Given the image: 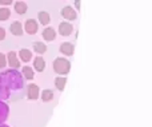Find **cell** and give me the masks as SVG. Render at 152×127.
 <instances>
[{
  "label": "cell",
  "mask_w": 152,
  "mask_h": 127,
  "mask_svg": "<svg viewBox=\"0 0 152 127\" xmlns=\"http://www.w3.org/2000/svg\"><path fill=\"white\" fill-rule=\"evenodd\" d=\"M4 37H5V29L0 27V40H3Z\"/></svg>",
  "instance_id": "cell-23"
},
{
  "label": "cell",
  "mask_w": 152,
  "mask_h": 127,
  "mask_svg": "<svg viewBox=\"0 0 152 127\" xmlns=\"http://www.w3.org/2000/svg\"><path fill=\"white\" fill-rule=\"evenodd\" d=\"M26 31L27 34L29 35H34L37 32V21L34 20V19H28L26 21Z\"/></svg>",
  "instance_id": "cell-7"
},
{
  "label": "cell",
  "mask_w": 152,
  "mask_h": 127,
  "mask_svg": "<svg viewBox=\"0 0 152 127\" xmlns=\"http://www.w3.org/2000/svg\"><path fill=\"white\" fill-rule=\"evenodd\" d=\"M1 76L4 78V80L7 82L8 87H10L11 90L16 91V90H21V88H23V86H24L23 76H21L15 68L1 72Z\"/></svg>",
  "instance_id": "cell-1"
},
{
  "label": "cell",
  "mask_w": 152,
  "mask_h": 127,
  "mask_svg": "<svg viewBox=\"0 0 152 127\" xmlns=\"http://www.w3.org/2000/svg\"><path fill=\"white\" fill-rule=\"evenodd\" d=\"M53 99V92L51 90H44L42 92V101L43 102H50Z\"/></svg>",
  "instance_id": "cell-20"
},
{
  "label": "cell",
  "mask_w": 152,
  "mask_h": 127,
  "mask_svg": "<svg viewBox=\"0 0 152 127\" xmlns=\"http://www.w3.org/2000/svg\"><path fill=\"white\" fill-rule=\"evenodd\" d=\"M23 75L26 76V79H34L35 78V74H34V70L31 68V67H28V66H26V67H23Z\"/></svg>",
  "instance_id": "cell-19"
},
{
  "label": "cell",
  "mask_w": 152,
  "mask_h": 127,
  "mask_svg": "<svg viewBox=\"0 0 152 127\" xmlns=\"http://www.w3.org/2000/svg\"><path fill=\"white\" fill-rule=\"evenodd\" d=\"M61 16H63L64 19H67V20H75L76 16H77V13H76V11L74 10L72 7H69V5H67V7H64L63 10H61Z\"/></svg>",
  "instance_id": "cell-5"
},
{
  "label": "cell",
  "mask_w": 152,
  "mask_h": 127,
  "mask_svg": "<svg viewBox=\"0 0 152 127\" xmlns=\"http://www.w3.org/2000/svg\"><path fill=\"white\" fill-rule=\"evenodd\" d=\"M11 12L8 8H0V20H7L10 18Z\"/></svg>",
  "instance_id": "cell-21"
},
{
  "label": "cell",
  "mask_w": 152,
  "mask_h": 127,
  "mask_svg": "<svg viewBox=\"0 0 152 127\" xmlns=\"http://www.w3.org/2000/svg\"><path fill=\"white\" fill-rule=\"evenodd\" d=\"M0 3H1V4H4V5H8V4H11V3H12V0H0Z\"/></svg>",
  "instance_id": "cell-24"
},
{
  "label": "cell",
  "mask_w": 152,
  "mask_h": 127,
  "mask_svg": "<svg viewBox=\"0 0 152 127\" xmlns=\"http://www.w3.org/2000/svg\"><path fill=\"white\" fill-rule=\"evenodd\" d=\"M7 66V58H5L4 54H0V68Z\"/></svg>",
  "instance_id": "cell-22"
},
{
  "label": "cell",
  "mask_w": 152,
  "mask_h": 127,
  "mask_svg": "<svg viewBox=\"0 0 152 127\" xmlns=\"http://www.w3.org/2000/svg\"><path fill=\"white\" fill-rule=\"evenodd\" d=\"M7 60H8V64H10L12 68H19L20 67V63H19V60H18V58H16V52H13V51H11V52H8V58H7Z\"/></svg>",
  "instance_id": "cell-9"
},
{
  "label": "cell",
  "mask_w": 152,
  "mask_h": 127,
  "mask_svg": "<svg viewBox=\"0 0 152 127\" xmlns=\"http://www.w3.org/2000/svg\"><path fill=\"white\" fill-rule=\"evenodd\" d=\"M74 31V27H72L71 23H67V21H63V23L59 24V34L63 35V36H69Z\"/></svg>",
  "instance_id": "cell-4"
},
{
  "label": "cell",
  "mask_w": 152,
  "mask_h": 127,
  "mask_svg": "<svg viewBox=\"0 0 152 127\" xmlns=\"http://www.w3.org/2000/svg\"><path fill=\"white\" fill-rule=\"evenodd\" d=\"M34 67L36 71L43 72L45 68V60L42 58V56H37V58H35V60H34Z\"/></svg>",
  "instance_id": "cell-13"
},
{
  "label": "cell",
  "mask_w": 152,
  "mask_h": 127,
  "mask_svg": "<svg viewBox=\"0 0 152 127\" xmlns=\"http://www.w3.org/2000/svg\"><path fill=\"white\" fill-rule=\"evenodd\" d=\"M34 50L36 54H44L47 51V46L44 43H40V42H35L34 43Z\"/></svg>",
  "instance_id": "cell-17"
},
{
  "label": "cell",
  "mask_w": 152,
  "mask_h": 127,
  "mask_svg": "<svg viewBox=\"0 0 152 127\" xmlns=\"http://www.w3.org/2000/svg\"><path fill=\"white\" fill-rule=\"evenodd\" d=\"M74 50H75L74 44L69 42H66L60 46V52L64 54V55H67V56H71L72 54H74Z\"/></svg>",
  "instance_id": "cell-8"
},
{
  "label": "cell",
  "mask_w": 152,
  "mask_h": 127,
  "mask_svg": "<svg viewBox=\"0 0 152 127\" xmlns=\"http://www.w3.org/2000/svg\"><path fill=\"white\" fill-rule=\"evenodd\" d=\"M8 114H10V109H8V106L4 103V102L0 101V123H3L5 119H7Z\"/></svg>",
  "instance_id": "cell-10"
},
{
  "label": "cell",
  "mask_w": 152,
  "mask_h": 127,
  "mask_svg": "<svg viewBox=\"0 0 152 127\" xmlns=\"http://www.w3.org/2000/svg\"><path fill=\"white\" fill-rule=\"evenodd\" d=\"M27 8H28L27 7V4L26 3H23V1H18L15 4V11L18 13H20V15H24V13L27 12Z\"/></svg>",
  "instance_id": "cell-18"
},
{
  "label": "cell",
  "mask_w": 152,
  "mask_h": 127,
  "mask_svg": "<svg viewBox=\"0 0 152 127\" xmlns=\"http://www.w3.org/2000/svg\"><path fill=\"white\" fill-rule=\"evenodd\" d=\"M43 37H44V40H47V42H51V40H53L56 37V31L52 27H47V28L43 31Z\"/></svg>",
  "instance_id": "cell-11"
},
{
  "label": "cell",
  "mask_w": 152,
  "mask_h": 127,
  "mask_svg": "<svg viewBox=\"0 0 152 127\" xmlns=\"http://www.w3.org/2000/svg\"><path fill=\"white\" fill-rule=\"evenodd\" d=\"M19 56H20V59L23 62H29L32 59V54L29 50H27V48H21L20 51H19Z\"/></svg>",
  "instance_id": "cell-14"
},
{
  "label": "cell",
  "mask_w": 152,
  "mask_h": 127,
  "mask_svg": "<svg viewBox=\"0 0 152 127\" xmlns=\"http://www.w3.org/2000/svg\"><path fill=\"white\" fill-rule=\"evenodd\" d=\"M75 4H76V8H80V0H75Z\"/></svg>",
  "instance_id": "cell-25"
},
{
  "label": "cell",
  "mask_w": 152,
  "mask_h": 127,
  "mask_svg": "<svg viewBox=\"0 0 152 127\" xmlns=\"http://www.w3.org/2000/svg\"><path fill=\"white\" fill-rule=\"evenodd\" d=\"M0 127H10V126H7V125H1V123H0Z\"/></svg>",
  "instance_id": "cell-26"
},
{
  "label": "cell",
  "mask_w": 152,
  "mask_h": 127,
  "mask_svg": "<svg viewBox=\"0 0 152 127\" xmlns=\"http://www.w3.org/2000/svg\"><path fill=\"white\" fill-rule=\"evenodd\" d=\"M10 29H11V32H12L15 36H20V35L23 34V27H21L20 21H13V23L11 24Z\"/></svg>",
  "instance_id": "cell-12"
},
{
  "label": "cell",
  "mask_w": 152,
  "mask_h": 127,
  "mask_svg": "<svg viewBox=\"0 0 152 127\" xmlns=\"http://www.w3.org/2000/svg\"><path fill=\"white\" fill-rule=\"evenodd\" d=\"M66 83H67V78L66 76H58L55 79V86L58 90L63 91L64 87H66Z\"/></svg>",
  "instance_id": "cell-15"
},
{
  "label": "cell",
  "mask_w": 152,
  "mask_h": 127,
  "mask_svg": "<svg viewBox=\"0 0 152 127\" xmlns=\"http://www.w3.org/2000/svg\"><path fill=\"white\" fill-rule=\"evenodd\" d=\"M39 87H37L36 84H29L28 88H27V95H28L29 99H32V101H36L37 98H39Z\"/></svg>",
  "instance_id": "cell-6"
},
{
  "label": "cell",
  "mask_w": 152,
  "mask_h": 127,
  "mask_svg": "<svg viewBox=\"0 0 152 127\" xmlns=\"http://www.w3.org/2000/svg\"><path fill=\"white\" fill-rule=\"evenodd\" d=\"M10 92H11V88L8 87L7 82H5L4 78L0 74V101H4V99L10 98Z\"/></svg>",
  "instance_id": "cell-3"
},
{
  "label": "cell",
  "mask_w": 152,
  "mask_h": 127,
  "mask_svg": "<svg viewBox=\"0 0 152 127\" xmlns=\"http://www.w3.org/2000/svg\"><path fill=\"white\" fill-rule=\"evenodd\" d=\"M53 70L59 75H66L71 70V63L64 58H56L53 60Z\"/></svg>",
  "instance_id": "cell-2"
},
{
  "label": "cell",
  "mask_w": 152,
  "mask_h": 127,
  "mask_svg": "<svg viewBox=\"0 0 152 127\" xmlns=\"http://www.w3.org/2000/svg\"><path fill=\"white\" fill-rule=\"evenodd\" d=\"M37 18H39V21L42 24H44V26H47L48 23H50L51 18H50V13L45 12V11H42V12H39V15H37Z\"/></svg>",
  "instance_id": "cell-16"
}]
</instances>
